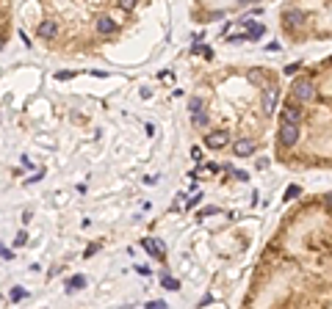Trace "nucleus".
Instances as JSON below:
<instances>
[{
	"label": "nucleus",
	"mask_w": 332,
	"mask_h": 309,
	"mask_svg": "<svg viewBox=\"0 0 332 309\" xmlns=\"http://www.w3.org/2000/svg\"><path fill=\"white\" fill-rule=\"evenodd\" d=\"M280 144H283V147H294V144H296L299 141V124H294V122H285L283 119V124H280Z\"/></svg>",
	"instance_id": "f257e3e1"
},
{
	"label": "nucleus",
	"mask_w": 332,
	"mask_h": 309,
	"mask_svg": "<svg viewBox=\"0 0 332 309\" xmlns=\"http://www.w3.org/2000/svg\"><path fill=\"white\" fill-rule=\"evenodd\" d=\"M294 97H296L299 102H307V99L316 97V86H313L310 80H296V83H294Z\"/></svg>",
	"instance_id": "f03ea898"
},
{
	"label": "nucleus",
	"mask_w": 332,
	"mask_h": 309,
	"mask_svg": "<svg viewBox=\"0 0 332 309\" xmlns=\"http://www.w3.org/2000/svg\"><path fill=\"white\" fill-rule=\"evenodd\" d=\"M227 144H230V133H227V130H216V133L205 135V147H211V149H221V147H227Z\"/></svg>",
	"instance_id": "7ed1b4c3"
},
{
	"label": "nucleus",
	"mask_w": 332,
	"mask_h": 309,
	"mask_svg": "<svg viewBox=\"0 0 332 309\" xmlns=\"http://www.w3.org/2000/svg\"><path fill=\"white\" fill-rule=\"evenodd\" d=\"M277 99H280V86H266V92H263V111L274 113Z\"/></svg>",
	"instance_id": "20e7f679"
},
{
	"label": "nucleus",
	"mask_w": 332,
	"mask_h": 309,
	"mask_svg": "<svg viewBox=\"0 0 332 309\" xmlns=\"http://www.w3.org/2000/svg\"><path fill=\"white\" fill-rule=\"evenodd\" d=\"M116 28H119V25H116V20H111V17H106V14L97 20V33H103V36L116 33Z\"/></svg>",
	"instance_id": "39448f33"
},
{
	"label": "nucleus",
	"mask_w": 332,
	"mask_h": 309,
	"mask_svg": "<svg viewBox=\"0 0 332 309\" xmlns=\"http://www.w3.org/2000/svg\"><path fill=\"white\" fill-rule=\"evenodd\" d=\"M233 152L238 154V157H249V154L255 152V141H249V138L235 141V144H233Z\"/></svg>",
	"instance_id": "423d86ee"
},
{
	"label": "nucleus",
	"mask_w": 332,
	"mask_h": 309,
	"mask_svg": "<svg viewBox=\"0 0 332 309\" xmlns=\"http://www.w3.org/2000/svg\"><path fill=\"white\" fill-rule=\"evenodd\" d=\"M283 119L299 124V119H302V108H299L296 102H288V105H285V111H283Z\"/></svg>",
	"instance_id": "0eeeda50"
},
{
	"label": "nucleus",
	"mask_w": 332,
	"mask_h": 309,
	"mask_svg": "<svg viewBox=\"0 0 332 309\" xmlns=\"http://www.w3.org/2000/svg\"><path fill=\"white\" fill-rule=\"evenodd\" d=\"M56 33H58L56 20H44L42 25H39V36H42V39H56Z\"/></svg>",
	"instance_id": "6e6552de"
},
{
	"label": "nucleus",
	"mask_w": 332,
	"mask_h": 309,
	"mask_svg": "<svg viewBox=\"0 0 332 309\" xmlns=\"http://www.w3.org/2000/svg\"><path fill=\"white\" fill-rule=\"evenodd\" d=\"M302 22H304L302 11H285V25H288V28H296V25H302Z\"/></svg>",
	"instance_id": "1a4fd4ad"
},
{
	"label": "nucleus",
	"mask_w": 332,
	"mask_h": 309,
	"mask_svg": "<svg viewBox=\"0 0 332 309\" xmlns=\"http://www.w3.org/2000/svg\"><path fill=\"white\" fill-rule=\"evenodd\" d=\"M144 248H147V251L152 254V257H161V254H163V248L158 246L155 240H144Z\"/></svg>",
	"instance_id": "9d476101"
},
{
	"label": "nucleus",
	"mask_w": 332,
	"mask_h": 309,
	"mask_svg": "<svg viewBox=\"0 0 332 309\" xmlns=\"http://www.w3.org/2000/svg\"><path fill=\"white\" fill-rule=\"evenodd\" d=\"M188 111H191V113H199V111H202V99H199V97H191V99H188Z\"/></svg>",
	"instance_id": "9b49d317"
},
{
	"label": "nucleus",
	"mask_w": 332,
	"mask_h": 309,
	"mask_svg": "<svg viewBox=\"0 0 332 309\" xmlns=\"http://www.w3.org/2000/svg\"><path fill=\"white\" fill-rule=\"evenodd\" d=\"M163 287H166V290H177L180 284H177V281L172 279V276H163Z\"/></svg>",
	"instance_id": "f8f14e48"
},
{
	"label": "nucleus",
	"mask_w": 332,
	"mask_h": 309,
	"mask_svg": "<svg viewBox=\"0 0 332 309\" xmlns=\"http://www.w3.org/2000/svg\"><path fill=\"white\" fill-rule=\"evenodd\" d=\"M249 36H252V39H260V36H263V25H252V28H249Z\"/></svg>",
	"instance_id": "ddd939ff"
},
{
	"label": "nucleus",
	"mask_w": 332,
	"mask_h": 309,
	"mask_svg": "<svg viewBox=\"0 0 332 309\" xmlns=\"http://www.w3.org/2000/svg\"><path fill=\"white\" fill-rule=\"evenodd\" d=\"M296 196H299V188L296 185H291V188L285 190V199H296Z\"/></svg>",
	"instance_id": "4468645a"
},
{
	"label": "nucleus",
	"mask_w": 332,
	"mask_h": 309,
	"mask_svg": "<svg viewBox=\"0 0 332 309\" xmlns=\"http://www.w3.org/2000/svg\"><path fill=\"white\" fill-rule=\"evenodd\" d=\"M191 157H194V160H202V149L194 147V149H191Z\"/></svg>",
	"instance_id": "2eb2a0df"
},
{
	"label": "nucleus",
	"mask_w": 332,
	"mask_h": 309,
	"mask_svg": "<svg viewBox=\"0 0 332 309\" xmlns=\"http://www.w3.org/2000/svg\"><path fill=\"white\" fill-rule=\"evenodd\" d=\"M324 204H327V207H330V210H332V193H330V196L324 199Z\"/></svg>",
	"instance_id": "dca6fc26"
},
{
	"label": "nucleus",
	"mask_w": 332,
	"mask_h": 309,
	"mask_svg": "<svg viewBox=\"0 0 332 309\" xmlns=\"http://www.w3.org/2000/svg\"><path fill=\"white\" fill-rule=\"evenodd\" d=\"M238 3H252V0H238Z\"/></svg>",
	"instance_id": "f3484780"
}]
</instances>
